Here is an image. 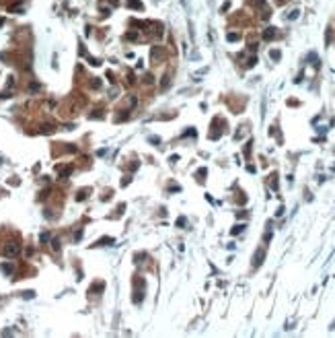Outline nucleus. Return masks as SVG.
I'll list each match as a JSON object with an SVG mask.
<instances>
[{
  "label": "nucleus",
  "mask_w": 335,
  "mask_h": 338,
  "mask_svg": "<svg viewBox=\"0 0 335 338\" xmlns=\"http://www.w3.org/2000/svg\"><path fill=\"white\" fill-rule=\"evenodd\" d=\"M239 37H241V35H239V33H230V35H228V39H230V41H237Z\"/></svg>",
  "instance_id": "7ed1b4c3"
},
{
  "label": "nucleus",
  "mask_w": 335,
  "mask_h": 338,
  "mask_svg": "<svg viewBox=\"0 0 335 338\" xmlns=\"http://www.w3.org/2000/svg\"><path fill=\"white\" fill-rule=\"evenodd\" d=\"M19 252H21V245L15 243V241H12V243H8V245L4 248V256H8V258H15V256H19Z\"/></svg>",
  "instance_id": "f257e3e1"
},
{
  "label": "nucleus",
  "mask_w": 335,
  "mask_h": 338,
  "mask_svg": "<svg viewBox=\"0 0 335 338\" xmlns=\"http://www.w3.org/2000/svg\"><path fill=\"white\" fill-rule=\"evenodd\" d=\"M263 37H265V39H271V37H276V29H267Z\"/></svg>",
  "instance_id": "f03ea898"
}]
</instances>
